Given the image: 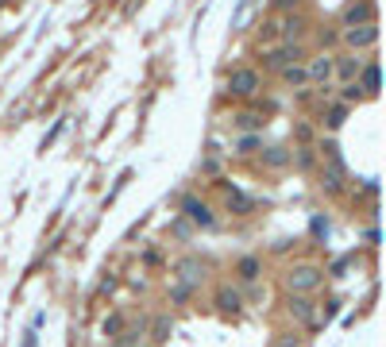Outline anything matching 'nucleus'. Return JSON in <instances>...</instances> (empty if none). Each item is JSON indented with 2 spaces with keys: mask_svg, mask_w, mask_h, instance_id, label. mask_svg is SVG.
<instances>
[{
  "mask_svg": "<svg viewBox=\"0 0 386 347\" xmlns=\"http://www.w3.org/2000/svg\"><path fill=\"white\" fill-rule=\"evenodd\" d=\"M282 282H286L290 293H301V297H309L313 289H321V282H325V270L313 266V262H301V266H290Z\"/></svg>",
  "mask_w": 386,
  "mask_h": 347,
  "instance_id": "1",
  "label": "nucleus"
},
{
  "mask_svg": "<svg viewBox=\"0 0 386 347\" xmlns=\"http://www.w3.org/2000/svg\"><path fill=\"white\" fill-rule=\"evenodd\" d=\"M301 58H305L301 43H282V47H274V50H267V54H263V70H274V74H282L286 66H298Z\"/></svg>",
  "mask_w": 386,
  "mask_h": 347,
  "instance_id": "2",
  "label": "nucleus"
},
{
  "mask_svg": "<svg viewBox=\"0 0 386 347\" xmlns=\"http://www.w3.org/2000/svg\"><path fill=\"white\" fill-rule=\"evenodd\" d=\"M263 89V77H259V70H251V66H240V70H232L228 74V93L232 96H255Z\"/></svg>",
  "mask_w": 386,
  "mask_h": 347,
  "instance_id": "3",
  "label": "nucleus"
},
{
  "mask_svg": "<svg viewBox=\"0 0 386 347\" xmlns=\"http://www.w3.org/2000/svg\"><path fill=\"white\" fill-rule=\"evenodd\" d=\"M340 39L347 43V50L363 54L367 47H375V43H378V23L371 19V23H359V28H344V31H340Z\"/></svg>",
  "mask_w": 386,
  "mask_h": 347,
  "instance_id": "4",
  "label": "nucleus"
},
{
  "mask_svg": "<svg viewBox=\"0 0 386 347\" xmlns=\"http://www.w3.org/2000/svg\"><path fill=\"white\" fill-rule=\"evenodd\" d=\"M367 62H371V58H363V54H356V50H347V54H340L336 62H332V77H340V81H356L359 77V70L367 66Z\"/></svg>",
  "mask_w": 386,
  "mask_h": 347,
  "instance_id": "5",
  "label": "nucleus"
},
{
  "mask_svg": "<svg viewBox=\"0 0 386 347\" xmlns=\"http://www.w3.org/2000/svg\"><path fill=\"white\" fill-rule=\"evenodd\" d=\"M290 317L298 320V324H305V328H321V317H317V305L309 297H301V293H290Z\"/></svg>",
  "mask_w": 386,
  "mask_h": 347,
  "instance_id": "6",
  "label": "nucleus"
},
{
  "mask_svg": "<svg viewBox=\"0 0 386 347\" xmlns=\"http://www.w3.org/2000/svg\"><path fill=\"white\" fill-rule=\"evenodd\" d=\"M375 19V0H352L340 16V28H359V23H371Z\"/></svg>",
  "mask_w": 386,
  "mask_h": 347,
  "instance_id": "7",
  "label": "nucleus"
},
{
  "mask_svg": "<svg viewBox=\"0 0 386 347\" xmlns=\"http://www.w3.org/2000/svg\"><path fill=\"white\" fill-rule=\"evenodd\" d=\"M182 212H185V220L197 224V228H216V216H212V209L205 201H197V197H182Z\"/></svg>",
  "mask_w": 386,
  "mask_h": 347,
  "instance_id": "8",
  "label": "nucleus"
},
{
  "mask_svg": "<svg viewBox=\"0 0 386 347\" xmlns=\"http://www.w3.org/2000/svg\"><path fill=\"white\" fill-rule=\"evenodd\" d=\"M174 274H178V282H185V286H201V278H205V262L197 259V255H185V259L174 262Z\"/></svg>",
  "mask_w": 386,
  "mask_h": 347,
  "instance_id": "9",
  "label": "nucleus"
},
{
  "mask_svg": "<svg viewBox=\"0 0 386 347\" xmlns=\"http://www.w3.org/2000/svg\"><path fill=\"white\" fill-rule=\"evenodd\" d=\"M274 23H278V39H286V43H298L309 28V19L298 16V12H286V16H278Z\"/></svg>",
  "mask_w": 386,
  "mask_h": 347,
  "instance_id": "10",
  "label": "nucleus"
},
{
  "mask_svg": "<svg viewBox=\"0 0 386 347\" xmlns=\"http://www.w3.org/2000/svg\"><path fill=\"white\" fill-rule=\"evenodd\" d=\"M216 185H221V189L228 193V197H224V201H228V209L236 212V216H247V212L255 209V201H251L247 193H240V189H236V185H232L228 178H221V182H216Z\"/></svg>",
  "mask_w": 386,
  "mask_h": 347,
  "instance_id": "11",
  "label": "nucleus"
},
{
  "mask_svg": "<svg viewBox=\"0 0 386 347\" xmlns=\"http://www.w3.org/2000/svg\"><path fill=\"white\" fill-rule=\"evenodd\" d=\"M332 62H336V54H317V58H309V81H317V85H328L332 81Z\"/></svg>",
  "mask_w": 386,
  "mask_h": 347,
  "instance_id": "12",
  "label": "nucleus"
},
{
  "mask_svg": "<svg viewBox=\"0 0 386 347\" xmlns=\"http://www.w3.org/2000/svg\"><path fill=\"white\" fill-rule=\"evenodd\" d=\"M240 305H243L240 289H232V286H221V289H216V308H221L224 317H236V313H240Z\"/></svg>",
  "mask_w": 386,
  "mask_h": 347,
  "instance_id": "13",
  "label": "nucleus"
},
{
  "mask_svg": "<svg viewBox=\"0 0 386 347\" xmlns=\"http://www.w3.org/2000/svg\"><path fill=\"white\" fill-rule=\"evenodd\" d=\"M356 81H359V89H363V96H375V93H378V85H383V77H378V62H375V58H371V62H367V66L359 70V77H356Z\"/></svg>",
  "mask_w": 386,
  "mask_h": 347,
  "instance_id": "14",
  "label": "nucleus"
},
{
  "mask_svg": "<svg viewBox=\"0 0 386 347\" xmlns=\"http://www.w3.org/2000/svg\"><path fill=\"white\" fill-rule=\"evenodd\" d=\"M321 189H325V193H340V189H344V166H340V162L321 166Z\"/></svg>",
  "mask_w": 386,
  "mask_h": 347,
  "instance_id": "15",
  "label": "nucleus"
},
{
  "mask_svg": "<svg viewBox=\"0 0 386 347\" xmlns=\"http://www.w3.org/2000/svg\"><path fill=\"white\" fill-rule=\"evenodd\" d=\"M236 274H240L243 282H259V274H263V259H259V255H243V259L236 262Z\"/></svg>",
  "mask_w": 386,
  "mask_h": 347,
  "instance_id": "16",
  "label": "nucleus"
},
{
  "mask_svg": "<svg viewBox=\"0 0 386 347\" xmlns=\"http://www.w3.org/2000/svg\"><path fill=\"white\" fill-rule=\"evenodd\" d=\"M143 336H147V320H139L135 328L120 332V336H116V344H108V347H135V344H143Z\"/></svg>",
  "mask_w": 386,
  "mask_h": 347,
  "instance_id": "17",
  "label": "nucleus"
},
{
  "mask_svg": "<svg viewBox=\"0 0 386 347\" xmlns=\"http://www.w3.org/2000/svg\"><path fill=\"white\" fill-rule=\"evenodd\" d=\"M290 162L298 166V170H313V166H317V151H313V147H294V151H290Z\"/></svg>",
  "mask_w": 386,
  "mask_h": 347,
  "instance_id": "18",
  "label": "nucleus"
},
{
  "mask_svg": "<svg viewBox=\"0 0 386 347\" xmlns=\"http://www.w3.org/2000/svg\"><path fill=\"white\" fill-rule=\"evenodd\" d=\"M282 81H286L290 89H301V85H309L305 62H298V66H286V70H282Z\"/></svg>",
  "mask_w": 386,
  "mask_h": 347,
  "instance_id": "19",
  "label": "nucleus"
},
{
  "mask_svg": "<svg viewBox=\"0 0 386 347\" xmlns=\"http://www.w3.org/2000/svg\"><path fill=\"white\" fill-rule=\"evenodd\" d=\"M344 120H347V105H332L328 112H321V124H325L328 132H336V127L344 124Z\"/></svg>",
  "mask_w": 386,
  "mask_h": 347,
  "instance_id": "20",
  "label": "nucleus"
},
{
  "mask_svg": "<svg viewBox=\"0 0 386 347\" xmlns=\"http://www.w3.org/2000/svg\"><path fill=\"white\" fill-rule=\"evenodd\" d=\"M170 332H174L170 317H154V324H151V339H154V344H166V339H170Z\"/></svg>",
  "mask_w": 386,
  "mask_h": 347,
  "instance_id": "21",
  "label": "nucleus"
},
{
  "mask_svg": "<svg viewBox=\"0 0 386 347\" xmlns=\"http://www.w3.org/2000/svg\"><path fill=\"white\" fill-rule=\"evenodd\" d=\"M232 127H240V132H255V127H263V116L240 112V116H232Z\"/></svg>",
  "mask_w": 386,
  "mask_h": 347,
  "instance_id": "22",
  "label": "nucleus"
},
{
  "mask_svg": "<svg viewBox=\"0 0 386 347\" xmlns=\"http://www.w3.org/2000/svg\"><path fill=\"white\" fill-rule=\"evenodd\" d=\"M263 162L278 170V166H286V162H290V151H286V147H267V151H263Z\"/></svg>",
  "mask_w": 386,
  "mask_h": 347,
  "instance_id": "23",
  "label": "nucleus"
},
{
  "mask_svg": "<svg viewBox=\"0 0 386 347\" xmlns=\"http://www.w3.org/2000/svg\"><path fill=\"white\" fill-rule=\"evenodd\" d=\"M193 289H197V286H185V282H178V286H170V305H185V301L193 297Z\"/></svg>",
  "mask_w": 386,
  "mask_h": 347,
  "instance_id": "24",
  "label": "nucleus"
},
{
  "mask_svg": "<svg viewBox=\"0 0 386 347\" xmlns=\"http://www.w3.org/2000/svg\"><path fill=\"white\" fill-rule=\"evenodd\" d=\"M363 96V89H359V81H347L344 89H340V105H352V101H359Z\"/></svg>",
  "mask_w": 386,
  "mask_h": 347,
  "instance_id": "25",
  "label": "nucleus"
},
{
  "mask_svg": "<svg viewBox=\"0 0 386 347\" xmlns=\"http://www.w3.org/2000/svg\"><path fill=\"white\" fill-rule=\"evenodd\" d=\"M317 151L325 154L328 162H340V166H344V158H340V147H336V139H325V143H321Z\"/></svg>",
  "mask_w": 386,
  "mask_h": 347,
  "instance_id": "26",
  "label": "nucleus"
},
{
  "mask_svg": "<svg viewBox=\"0 0 386 347\" xmlns=\"http://www.w3.org/2000/svg\"><path fill=\"white\" fill-rule=\"evenodd\" d=\"M120 332H124V317H120V313L105 317V336H120Z\"/></svg>",
  "mask_w": 386,
  "mask_h": 347,
  "instance_id": "27",
  "label": "nucleus"
},
{
  "mask_svg": "<svg viewBox=\"0 0 386 347\" xmlns=\"http://www.w3.org/2000/svg\"><path fill=\"white\" fill-rule=\"evenodd\" d=\"M294 135H298V143H301V147L313 143V127H309V124H294Z\"/></svg>",
  "mask_w": 386,
  "mask_h": 347,
  "instance_id": "28",
  "label": "nucleus"
},
{
  "mask_svg": "<svg viewBox=\"0 0 386 347\" xmlns=\"http://www.w3.org/2000/svg\"><path fill=\"white\" fill-rule=\"evenodd\" d=\"M259 35H263V43H274V39H278V23H274V19H267V23L259 28Z\"/></svg>",
  "mask_w": 386,
  "mask_h": 347,
  "instance_id": "29",
  "label": "nucleus"
},
{
  "mask_svg": "<svg viewBox=\"0 0 386 347\" xmlns=\"http://www.w3.org/2000/svg\"><path fill=\"white\" fill-rule=\"evenodd\" d=\"M255 147H259V135H247V139H240V154L255 151Z\"/></svg>",
  "mask_w": 386,
  "mask_h": 347,
  "instance_id": "30",
  "label": "nucleus"
},
{
  "mask_svg": "<svg viewBox=\"0 0 386 347\" xmlns=\"http://www.w3.org/2000/svg\"><path fill=\"white\" fill-rule=\"evenodd\" d=\"M174 231H178V235H185V240H190V235H193V224H190V220H174Z\"/></svg>",
  "mask_w": 386,
  "mask_h": 347,
  "instance_id": "31",
  "label": "nucleus"
},
{
  "mask_svg": "<svg viewBox=\"0 0 386 347\" xmlns=\"http://www.w3.org/2000/svg\"><path fill=\"white\" fill-rule=\"evenodd\" d=\"M340 31H321V47H336Z\"/></svg>",
  "mask_w": 386,
  "mask_h": 347,
  "instance_id": "32",
  "label": "nucleus"
},
{
  "mask_svg": "<svg viewBox=\"0 0 386 347\" xmlns=\"http://www.w3.org/2000/svg\"><path fill=\"white\" fill-rule=\"evenodd\" d=\"M317 93H321V101H336V89H332V81H328V85H317Z\"/></svg>",
  "mask_w": 386,
  "mask_h": 347,
  "instance_id": "33",
  "label": "nucleus"
},
{
  "mask_svg": "<svg viewBox=\"0 0 386 347\" xmlns=\"http://www.w3.org/2000/svg\"><path fill=\"white\" fill-rule=\"evenodd\" d=\"M313 231H317V235H328V220H325V216H313Z\"/></svg>",
  "mask_w": 386,
  "mask_h": 347,
  "instance_id": "34",
  "label": "nucleus"
},
{
  "mask_svg": "<svg viewBox=\"0 0 386 347\" xmlns=\"http://www.w3.org/2000/svg\"><path fill=\"white\" fill-rule=\"evenodd\" d=\"M298 4H301V0H274V8H278V12H294Z\"/></svg>",
  "mask_w": 386,
  "mask_h": 347,
  "instance_id": "35",
  "label": "nucleus"
},
{
  "mask_svg": "<svg viewBox=\"0 0 386 347\" xmlns=\"http://www.w3.org/2000/svg\"><path fill=\"white\" fill-rule=\"evenodd\" d=\"M274 347H298V336H282Z\"/></svg>",
  "mask_w": 386,
  "mask_h": 347,
  "instance_id": "36",
  "label": "nucleus"
},
{
  "mask_svg": "<svg viewBox=\"0 0 386 347\" xmlns=\"http://www.w3.org/2000/svg\"><path fill=\"white\" fill-rule=\"evenodd\" d=\"M23 347H35V332H28V339H23Z\"/></svg>",
  "mask_w": 386,
  "mask_h": 347,
  "instance_id": "37",
  "label": "nucleus"
}]
</instances>
